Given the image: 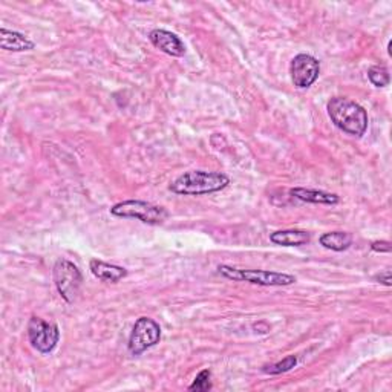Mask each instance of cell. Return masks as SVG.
I'll list each match as a JSON object with an SVG mask.
<instances>
[{
    "instance_id": "obj_1",
    "label": "cell",
    "mask_w": 392,
    "mask_h": 392,
    "mask_svg": "<svg viewBox=\"0 0 392 392\" xmlns=\"http://www.w3.org/2000/svg\"><path fill=\"white\" fill-rule=\"evenodd\" d=\"M328 115L336 128L352 137H363L368 129V114L359 103L343 97L329 100L326 106Z\"/></svg>"
},
{
    "instance_id": "obj_2",
    "label": "cell",
    "mask_w": 392,
    "mask_h": 392,
    "mask_svg": "<svg viewBox=\"0 0 392 392\" xmlns=\"http://www.w3.org/2000/svg\"><path fill=\"white\" fill-rule=\"evenodd\" d=\"M230 184V178L221 172L190 170L178 176L169 186L170 192L184 196H201L224 190Z\"/></svg>"
},
{
    "instance_id": "obj_3",
    "label": "cell",
    "mask_w": 392,
    "mask_h": 392,
    "mask_svg": "<svg viewBox=\"0 0 392 392\" xmlns=\"http://www.w3.org/2000/svg\"><path fill=\"white\" fill-rule=\"evenodd\" d=\"M218 273L230 280L248 282V284H255L261 287H287V285H293L296 282V278L293 274L265 271V270H246V269H236V266H230V265H219Z\"/></svg>"
},
{
    "instance_id": "obj_4",
    "label": "cell",
    "mask_w": 392,
    "mask_h": 392,
    "mask_svg": "<svg viewBox=\"0 0 392 392\" xmlns=\"http://www.w3.org/2000/svg\"><path fill=\"white\" fill-rule=\"evenodd\" d=\"M111 213L119 218L138 219V221L149 225H160L169 218V211L164 207L138 199H129L115 204L111 209Z\"/></svg>"
},
{
    "instance_id": "obj_5",
    "label": "cell",
    "mask_w": 392,
    "mask_h": 392,
    "mask_svg": "<svg viewBox=\"0 0 392 392\" xmlns=\"http://www.w3.org/2000/svg\"><path fill=\"white\" fill-rule=\"evenodd\" d=\"M52 278L59 294L68 303H73L77 299L78 293H80L83 282L78 266L68 259H59L56 265H54Z\"/></svg>"
},
{
    "instance_id": "obj_6",
    "label": "cell",
    "mask_w": 392,
    "mask_h": 392,
    "mask_svg": "<svg viewBox=\"0 0 392 392\" xmlns=\"http://www.w3.org/2000/svg\"><path fill=\"white\" fill-rule=\"evenodd\" d=\"M161 340V326L151 317H140L132 328L128 349L132 356H140Z\"/></svg>"
},
{
    "instance_id": "obj_7",
    "label": "cell",
    "mask_w": 392,
    "mask_h": 392,
    "mask_svg": "<svg viewBox=\"0 0 392 392\" xmlns=\"http://www.w3.org/2000/svg\"><path fill=\"white\" fill-rule=\"evenodd\" d=\"M28 339L33 348L42 354L56 349L60 340V331L56 324L45 322L40 317H31L28 324Z\"/></svg>"
},
{
    "instance_id": "obj_8",
    "label": "cell",
    "mask_w": 392,
    "mask_h": 392,
    "mask_svg": "<svg viewBox=\"0 0 392 392\" xmlns=\"http://www.w3.org/2000/svg\"><path fill=\"white\" fill-rule=\"evenodd\" d=\"M289 73H292V80L296 88L307 89L319 78L320 63L310 54H297L292 61Z\"/></svg>"
},
{
    "instance_id": "obj_9",
    "label": "cell",
    "mask_w": 392,
    "mask_h": 392,
    "mask_svg": "<svg viewBox=\"0 0 392 392\" xmlns=\"http://www.w3.org/2000/svg\"><path fill=\"white\" fill-rule=\"evenodd\" d=\"M149 40L155 48H158L164 54L172 57H183L186 54V46L176 34L166 29H153L149 33Z\"/></svg>"
},
{
    "instance_id": "obj_10",
    "label": "cell",
    "mask_w": 392,
    "mask_h": 392,
    "mask_svg": "<svg viewBox=\"0 0 392 392\" xmlns=\"http://www.w3.org/2000/svg\"><path fill=\"white\" fill-rule=\"evenodd\" d=\"M0 46L5 51H13V52H23V51H33L36 45L33 40L25 34H20L17 31H10L6 28L0 29Z\"/></svg>"
},
{
    "instance_id": "obj_11",
    "label": "cell",
    "mask_w": 392,
    "mask_h": 392,
    "mask_svg": "<svg viewBox=\"0 0 392 392\" xmlns=\"http://www.w3.org/2000/svg\"><path fill=\"white\" fill-rule=\"evenodd\" d=\"M89 269L97 279H100L101 282H111V284H115V282L128 276V270L123 269V266L107 264L98 259H92L89 264Z\"/></svg>"
},
{
    "instance_id": "obj_12",
    "label": "cell",
    "mask_w": 392,
    "mask_h": 392,
    "mask_svg": "<svg viewBox=\"0 0 392 392\" xmlns=\"http://www.w3.org/2000/svg\"><path fill=\"white\" fill-rule=\"evenodd\" d=\"M289 193L297 199L311 204H326V206H334V204L340 201L339 196L336 193H328L324 190H315V189H303V187H296V189L289 190Z\"/></svg>"
},
{
    "instance_id": "obj_13",
    "label": "cell",
    "mask_w": 392,
    "mask_h": 392,
    "mask_svg": "<svg viewBox=\"0 0 392 392\" xmlns=\"http://www.w3.org/2000/svg\"><path fill=\"white\" fill-rule=\"evenodd\" d=\"M310 233L303 230H279L271 233L270 241L273 244L284 247H299L310 242Z\"/></svg>"
},
{
    "instance_id": "obj_14",
    "label": "cell",
    "mask_w": 392,
    "mask_h": 392,
    "mask_svg": "<svg viewBox=\"0 0 392 392\" xmlns=\"http://www.w3.org/2000/svg\"><path fill=\"white\" fill-rule=\"evenodd\" d=\"M320 246L333 250V252H343L348 250L352 244V236L347 232H329L324 233L319 239Z\"/></svg>"
},
{
    "instance_id": "obj_15",
    "label": "cell",
    "mask_w": 392,
    "mask_h": 392,
    "mask_svg": "<svg viewBox=\"0 0 392 392\" xmlns=\"http://www.w3.org/2000/svg\"><path fill=\"white\" fill-rule=\"evenodd\" d=\"M368 78L375 88H385L391 82L389 70L385 66H371L368 69Z\"/></svg>"
},
{
    "instance_id": "obj_16",
    "label": "cell",
    "mask_w": 392,
    "mask_h": 392,
    "mask_svg": "<svg viewBox=\"0 0 392 392\" xmlns=\"http://www.w3.org/2000/svg\"><path fill=\"white\" fill-rule=\"evenodd\" d=\"M296 365H297V357L296 356H288L284 360H280V362H278V363L265 366L262 371L265 374H270V375H278V374H284V372H288L289 370H293Z\"/></svg>"
},
{
    "instance_id": "obj_17",
    "label": "cell",
    "mask_w": 392,
    "mask_h": 392,
    "mask_svg": "<svg viewBox=\"0 0 392 392\" xmlns=\"http://www.w3.org/2000/svg\"><path fill=\"white\" fill-rule=\"evenodd\" d=\"M211 389V372L209 370H202L196 375L189 391H210Z\"/></svg>"
},
{
    "instance_id": "obj_18",
    "label": "cell",
    "mask_w": 392,
    "mask_h": 392,
    "mask_svg": "<svg viewBox=\"0 0 392 392\" xmlns=\"http://www.w3.org/2000/svg\"><path fill=\"white\" fill-rule=\"evenodd\" d=\"M372 252L377 253H389L391 252V242L389 241H374L371 244Z\"/></svg>"
},
{
    "instance_id": "obj_19",
    "label": "cell",
    "mask_w": 392,
    "mask_h": 392,
    "mask_svg": "<svg viewBox=\"0 0 392 392\" xmlns=\"http://www.w3.org/2000/svg\"><path fill=\"white\" fill-rule=\"evenodd\" d=\"M374 279H375V280H379L380 284L386 285V287H391V285H392V273H391V270H386V271H383V273L377 274V276H375Z\"/></svg>"
}]
</instances>
